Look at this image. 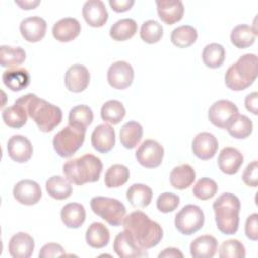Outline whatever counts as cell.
<instances>
[{"mask_svg":"<svg viewBox=\"0 0 258 258\" xmlns=\"http://www.w3.org/2000/svg\"><path fill=\"white\" fill-rule=\"evenodd\" d=\"M123 227L144 250L155 247L163 237L161 226L150 220L141 211H135L126 216L123 221Z\"/></svg>","mask_w":258,"mask_h":258,"instance_id":"6da1fadb","label":"cell"},{"mask_svg":"<svg viewBox=\"0 0 258 258\" xmlns=\"http://www.w3.org/2000/svg\"><path fill=\"white\" fill-rule=\"evenodd\" d=\"M231 136L237 139L247 138L253 131V123L246 115L238 114L226 128Z\"/></svg>","mask_w":258,"mask_h":258,"instance_id":"60d3db41","label":"cell"},{"mask_svg":"<svg viewBox=\"0 0 258 258\" xmlns=\"http://www.w3.org/2000/svg\"><path fill=\"white\" fill-rule=\"evenodd\" d=\"M163 35L162 25L154 20L149 19L142 23L140 28V37L146 43H156L158 42Z\"/></svg>","mask_w":258,"mask_h":258,"instance_id":"b9f144b4","label":"cell"},{"mask_svg":"<svg viewBox=\"0 0 258 258\" xmlns=\"http://www.w3.org/2000/svg\"><path fill=\"white\" fill-rule=\"evenodd\" d=\"M7 152L12 160L18 163H24L31 158L33 147L27 137L16 134L8 139Z\"/></svg>","mask_w":258,"mask_h":258,"instance_id":"9a60e30c","label":"cell"},{"mask_svg":"<svg viewBox=\"0 0 258 258\" xmlns=\"http://www.w3.org/2000/svg\"><path fill=\"white\" fill-rule=\"evenodd\" d=\"M218 139L210 132H201L197 134L191 143L194 154L202 160H209L213 158L218 150Z\"/></svg>","mask_w":258,"mask_h":258,"instance_id":"5bb4252c","label":"cell"},{"mask_svg":"<svg viewBox=\"0 0 258 258\" xmlns=\"http://www.w3.org/2000/svg\"><path fill=\"white\" fill-rule=\"evenodd\" d=\"M45 188L47 194L55 200H66L71 197L73 192L70 181L60 175L49 177L45 182Z\"/></svg>","mask_w":258,"mask_h":258,"instance_id":"4dcf8cb0","label":"cell"},{"mask_svg":"<svg viewBox=\"0 0 258 258\" xmlns=\"http://www.w3.org/2000/svg\"><path fill=\"white\" fill-rule=\"evenodd\" d=\"M179 205V197L172 192H163L156 200V207L161 213L174 211Z\"/></svg>","mask_w":258,"mask_h":258,"instance_id":"f6af8a7d","label":"cell"},{"mask_svg":"<svg viewBox=\"0 0 258 258\" xmlns=\"http://www.w3.org/2000/svg\"><path fill=\"white\" fill-rule=\"evenodd\" d=\"M27 112L25 106L17 99L14 104L2 111L3 122L10 128L18 129L26 124Z\"/></svg>","mask_w":258,"mask_h":258,"instance_id":"4316f807","label":"cell"},{"mask_svg":"<svg viewBox=\"0 0 258 258\" xmlns=\"http://www.w3.org/2000/svg\"><path fill=\"white\" fill-rule=\"evenodd\" d=\"M164 149L162 145L153 139L144 140L135 152L139 164L146 168H155L162 162Z\"/></svg>","mask_w":258,"mask_h":258,"instance_id":"9c48e42d","label":"cell"},{"mask_svg":"<svg viewBox=\"0 0 258 258\" xmlns=\"http://www.w3.org/2000/svg\"><path fill=\"white\" fill-rule=\"evenodd\" d=\"M109 4L114 11L125 12L133 6L134 0H109Z\"/></svg>","mask_w":258,"mask_h":258,"instance_id":"681fc988","label":"cell"},{"mask_svg":"<svg viewBox=\"0 0 258 258\" xmlns=\"http://www.w3.org/2000/svg\"><path fill=\"white\" fill-rule=\"evenodd\" d=\"M198 38L197 29L191 25H181L174 28L170 35L171 42L180 48L188 47L196 42Z\"/></svg>","mask_w":258,"mask_h":258,"instance_id":"8d00e7d4","label":"cell"},{"mask_svg":"<svg viewBox=\"0 0 258 258\" xmlns=\"http://www.w3.org/2000/svg\"><path fill=\"white\" fill-rule=\"evenodd\" d=\"M143 135L142 126L136 121L125 123L120 130L121 144L128 149H133L141 140Z\"/></svg>","mask_w":258,"mask_h":258,"instance_id":"1f68e13d","label":"cell"},{"mask_svg":"<svg viewBox=\"0 0 258 258\" xmlns=\"http://www.w3.org/2000/svg\"><path fill=\"white\" fill-rule=\"evenodd\" d=\"M242 178L246 185L252 186V187L257 186V180H258L257 160H254L247 165V167L245 168V170L243 172Z\"/></svg>","mask_w":258,"mask_h":258,"instance_id":"bcb514c9","label":"cell"},{"mask_svg":"<svg viewBox=\"0 0 258 258\" xmlns=\"http://www.w3.org/2000/svg\"><path fill=\"white\" fill-rule=\"evenodd\" d=\"M126 110L123 104L117 100L107 101L101 108V118L106 123L119 124L125 117Z\"/></svg>","mask_w":258,"mask_h":258,"instance_id":"74e56055","label":"cell"},{"mask_svg":"<svg viewBox=\"0 0 258 258\" xmlns=\"http://www.w3.org/2000/svg\"><path fill=\"white\" fill-rule=\"evenodd\" d=\"M240 208V200L231 192H224L213 203L215 220L220 232L233 235L238 231Z\"/></svg>","mask_w":258,"mask_h":258,"instance_id":"277c9868","label":"cell"},{"mask_svg":"<svg viewBox=\"0 0 258 258\" xmlns=\"http://www.w3.org/2000/svg\"><path fill=\"white\" fill-rule=\"evenodd\" d=\"M26 57V53L20 46H0V64L3 68H17Z\"/></svg>","mask_w":258,"mask_h":258,"instance_id":"e575fe53","label":"cell"},{"mask_svg":"<svg viewBox=\"0 0 258 258\" xmlns=\"http://www.w3.org/2000/svg\"><path fill=\"white\" fill-rule=\"evenodd\" d=\"M238 114V107L233 102L229 100H219L210 107L208 118L214 126L226 129Z\"/></svg>","mask_w":258,"mask_h":258,"instance_id":"30bf717a","label":"cell"},{"mask_svg":"<svg viewBox=\"0 0 258 258\" xmlns=\"http://www.w3.org/2000/svg\"><path fill=\"white\" fill-rule=\"evenodd\" d=\"M94 114L87 105H78L73 107L69 113V125L78 129L86 130L93 122Z\"/></svg>","mask_w":258,"mask_h":258,"instance_id":"d6a6232c","label":"cell"},{"mask_svg":"<svg viewBox=\"0 0 258 258\" xmlns=\"http://www.w3.org/2000/svg\"><path fill=\"white\" fill-rule=\"evenodd\" d=\"M129 176L130 172L127 166L123 164H113L105 173V185L109 188L119 187L128 181Z\"/></svg>","mask_w":258,"mask_h":258,"instance_id":"ab89813d","label":"cell"},{"mask_svg":"<svg viewBox=\"0 0 258 258\" xmlns=\"http://www.w3.org/2000/svg\"><path fill=\"white\" fill-rule=\"evenodd\" d=\"M90 83V73L88 69L80 63L73 64L64 75V85L73 93L83 92Z\"/></svg>","mask_w":258,"mask_h":258,"instance_id":"2e32d148","label":"cell"},{"mask_svg":"<svg viewBox=\"0 0 258 258\" xmlns=\"http://www.w3.org/2000/svg\"><path fill=\"white\" fill-rule=\"evenodd\" d=\"M218 250V242L211 235H203L196 238L189 246L190 255L194 258H212Z\"/></svg>","mask_w":258,"mask_h":258,"instance_id":"cb8c5ba5","label":"cell"},{"mask_svg":"<svg viewBox=\"0 0 258 258\" xmlns=\"http://www.w3.org/2000/svg\"><path fill=\"white\" fill-rule=\"evenodd\" d=\"M218 191L217 182L209 177L200 178L192 187V194L196 198L202 201L212 199Z\"/></svg>","mask_w":258,"mask_h":258,"instance_id":"7bdbcfd3","label":"cell"},{"mask_svg":"<svg viewBox=\"0 0 258 258\" xmlns=\"http://www.w3.org/2000/svg\"><path fill=\"white\" fill-rule=\"evenodd\" d=\"M92 211L114 227L123 225L126 208L122 202L108 197H94L91 202Z\"/></svg>","mask_w":258,"mask_h":258,"instance_id":"8992f818","label":"cell"},{"mask_svg":"<svg viewBox=\"0 0 258 258\" xmlns=\"http://www.w3.org/2000/svg\"><path fill=\"white\" fill-rule=\"evenodd\" d=\"M257 99H258V95L256 92H253L249 95L246 96L245 98V107L246 109L253 113L254 115L258 114V110H257Z\"/></svg>","mask_w":258,"mask_h":258,"instance_id":"f907efd6","label":"cell"},{"mask_svg":"<svg viewBox=\"0 0 258 258\" xmlns=\"http://www.w3.org/2000/svg\"><path fill=\"white\" fill-rule=\"evenodd\" d=\"M196 171L189 164H181L174 167L169 175L170 184L176 189H185L194 183Z\"/></svg>","mask_w":258,"mask_h":258,"instance_id":"f1b7e54d","label":"cell"},{"mask_svg":"<svg viewBox=\"0 0 258 258\" xmlns=\"http://www.w3.org/2000/svg\"><path fill=\"white\" fill-rule=\"evenodd\" d=\"M115 130L109 124H100L92 132L91 142L95 150L101 153L109 152L115 145Z\"/></svg>","mask_w":258,"mask_h":258,"instance_id":"e0dca14e","label":"cell"},{"mask_svg":"<svg viewBox=\"0 0 258 258\" xmlns=\"http://www.w3.org/2000/svg\"><path fill=\"white\" fill-rule=\"evenodd\" d=\"M219 256L221 258H244L246 250L239 240L230 239L222 243L219 249Z\"/></svg>","mask_w":258,"mask_h":258,"instance_id":"ee69618b","label":"cell"},{"mask_svg":"<svg viewBox=\"0 0 258 258\" xmlns=\"http://www.w3.org/2000/svg\"><path fill=\"white\" fill-rule=\"evenodd\" d=\"M226 56V50L224 46L220 43H210L207 44L202 53V58L204 63L210 69H217L220 68Z\"/></svg>","mask_w":258,"mask_h":258,"instance_id":"d590c367","label":"cell"},{"mask_svg":"<svg viewBox=\"0 0 258 258\" xmlns=\"http://www.w3.org/2000/svg\"><path fill=\"white\" fill-rule=\"evenodd\" d=\"M66 255L64 249L61 245L56 243H48L42 246L38 253L39 258H50V257H58Z\"/></svg>","mask_w":258,"mask_h":258,"instance_id":"7dc6e473","label":"cell"},{"mask_svg":"<svg viewBox=\"0 0 258 258\" xmlns=\"http://www.w3.org/2000/svg\"><path fill=\"white\" fill-rule=\"evenodd\" d=\"M81 32V24L78 19L64 17L56 21L52 26L53 37L60 42H69L75 39Z\"/></svg>","mask_w":258,"mask_h":258,"instance_id":"44dd1931","label":"cell"},{"mask_svg":"<svg viewBox=\"0 0 258 258\" xmlns=\"http://www.w3.org/2000/svg\"><path fill=\"white\" fill-rule=\"evenodd\" d=\"M22 37L28 42L41 40L46 32V21L40 16H30L21 20L19 25Z\"/></svg>","mask_w":258,"mask_h":258,"instance_id":"d6986e66","label":"cell"},{"mask_svg":"<svg viewBox=\"0 0 258 258\" xmlns=\"http://www.w3.org/2000/svg\"><path fill=\"white\" fill-rule=\"evenodd\" d=\"M2 81L11 91L19 92L29 85L30 76L23 68H12L3 72Z\"/></svg>","mask_w":258,"mask_h":258,"instance_id":"d4e9b609","label":"cell"},{"mask_svg":"<svg viewBox=\"0 0 258 258\" xmlns=\"http://www.w3.org/2000/svg\"><path fill=\"white\" fill-rule=\"evenodd\" d=\"M205 223V215L202 209L196 205L184 206L176 215L174 225L182 235H192L201 230Z\"/></svg>","mask_w":258,"mask_h":258,"instance_id":"ba28073f","label":"cell"},{"mask_svg":"<svg viewBox=\"0 0 258 258\" xmlns=\"http://www.w3.org/2000/svg\"><path fill=\"white\" fill-rule=\"evenodd\" d=\"M33 250L34 240L25 232L14 234L8 243V251L13 258H29Z\"/></svg>","mask_w":258,"mask_h":258,"instance_id":"ffe728a7","label":"cell"},{"mask_svg":"<svg viewBox=\"0 0 258 258\" xmlns=\"http://www.w3.org/2000/svg\"><path fill=\"white\" fill-rule=\"evenodd\" d=\"M253 28L247 24H239L235 26L231 32V41L238 48H246L251 46L256 39Z\"/></svg>","mask_w":258,"mask_h":258,"instance_id":"f35d334b","label":"cell"},{"mask_svg":"<svg viewBox=\"0 0 258 258\" xmlns=\"http://www.w3.org/2000/svg\"><path fill=\"white\" fill-rule=\"evenodd\" d=\"M137 32V23L132 18L116 21L110 28V36L116 41H125Z\"/></svg>","mask_w":258,"mask_h":258,"instance_id":"836d02e7","label":"cell"},{"mask_svg":"<svg viewBox=\"0 0 258 258\" xmlns=\"http://www.w3.org/2000/svg\"><path fill=\"white\" fill-rule=\"evenodd\" d=\"M245 233L250 240H258V215L256 213L250 215L247 218L245 225Z\"/></svg>","mask_w":258,"mask_h":258,"instance_id":"c3c4849f","label":"cell"},{"mask_svg":"<svg viewBox=\"0 0 258 258\" xmlns=\"http://www.w3.org/2000/svg\"><path fill=\"white\" fill-rule=\"evenodd\" d=\"M159 18L166 24L171 25L179 21L184 13V6L180 0L156 1Z\"/></svg>","mask_w":258,"mask_h":258,"instance_id":"7402d4cb","label":"cell"},{"mask_svg":"<svg viewBox=\"0 0 258 258\" xmlns=\"http://www.w3.org/2000/svg\"><path fill=\"white\" fill-rule=\"evenodd\" d=\"M18 100L25 106L28 116L35 122L40 131L49 132L61 122L62 112L60 108L36 95L26 94Z\"/></svg>","mask_w":258,"mask_h":258,"instance_id":"7a4b0ae2","label":"cell"},{"mask_svg":"<svg viewBox=\"0 0 258 258\" xmlns=\"http://www.w3.org/2000/svg\"><path fill=\"white\" fill-rule=\"evenodd\" d=\"M102 169L103 163L101 159L90 153L78 158L70 159L62 166L66 178L71 183L77 185L98 181Z\"/></svg>","mask_w":258,"mask_h":258,"instance_id":"3957f363","label":"cell"},{"mask_svg":"<svg viewBox=\"0 0 258 258\" xmlns=\"http://www.w3.org/2000/svg\"><path fill=\"white\" fill-rule=\"evenodd\" d=\"M110 241V232L108 228L100 223H92L86 232V242L87 244L95 249H101L108 245Z\"/></svg>","mask_w":258,"mask_h":258,"instance_id":"83f0119b","label":"cell"},{"mask_svg":"<svg viewBox=\"0 0 258 258\" xmlns=\"http://www.w3.org/2000/svg\"><path fill=\"white\" fill-rule=\"evenodd\" d=\"M14 199L25 206H32L39 202L42 192L40 185L31 179H22L13 187Z\"/></svg>","mask_w":258,"mask_h":258,"instance_id":"4fadbf2b","label":"cell"},{"mask_svg":"<svg viewBox=\"0 0 258 258\" xmlns=\"http://www.w3.org/2000/svg\"><path fill=\"white\" fill-rule=\"evenodd\" d=\"M86 130L67 126L58 131L52 140L55 152L61 157H70L76 153L84 143Z\"/></svg>","mask_w":258,"mask_h":258,"instance_id":"52a82bcc","label":"cell"},{"mask_svg":"<svg viewBox=\"0 0 258 258\" xmlns=\"http://www.w3.org/2000/svg\"><path fill=\"white\" fill-rule=\"evenodd\" d=\"M60 218L64 226L71 229H77L81 227L86 220L85 208L79 203H69L62 207Z\"/></svg>","mask_w":258,"mask_h":258,"instance_id":"484cf974","label":"cell"},{"mask_svg":"<svg viewBox=\"0 0 258 258\" xmlns=\"http://www.w3.org/2000/svg\"><path fill=\"white\" fill-rule=\"evenodd\" d=\"M243 154L234 147H225L218 156V165L222 172L232 175L238 172L243 164Z\"/></svg>","mask_w":258,"mask_h":258,"instance_id":"603a6c76","label":"cell"},{"mask_svg":"<svg viewBox=\"0 0 258 258\" xmlns=\"http://www.w3.org/2000/svg\"><path fill=\"white\" fill-rule=\"evenodd\" d=\"M152 189L143 183L132 184L126 192V198L128 202L134 208H145L152 200Z\"/></svg>","mask_w":258,"mask_h":258,"instance_id":"f546056e","label":"cell"},{"mask_svg":"<svg viewBox=\"0 0 258 258\" xmlns=\"http://www.w3.org/2000/svg\"><path fill=\"white\" fill-rule=\"evenodd\" d=\"M182 258L183 257V254L177 249V248H166L164 249L162 252H160L158 254V258Z\"/></svg>","mask_w":258,"mask_h":258,"instance_id":"816d5d0a","label":"cell"},{"mask_svg":"<svg viewBox=\"0 0 258 258\" xmlns=\"http://www.w3.org/2000/svg\"><path fill=\"white\" fill-rule=\"evenodd\" d=\"M40 3V1H15V4L19 5L22 9H33L35 8L38 4Z\"/></svg>","mask_w":258,"mask_h":258,"instance_id":"f5cc1de1","label":"cell"},{"mask_svg":"<svg viewBox=\"0 0 258 258\" xmlns=\"http://www.w3.org/2000/svg\"><path fill=\"white\" fill-rule=\"evenodd\" d=\"M134 79V71L130 63L118 60L110 66L107 72V80L111 87L117 90L128 88Z\"/></svg>","mask_w":258,"mask_h":258,"instance_id":"8fae6325","label":"cell"},{"mask_svg":"<svg viewBox=\"0 0 258 258\" xmlns=\"http://www.w3.org/2000/svg\"><path fill=\"white\" fill-rule=\"evenodd\" d=\"M82 14L85 21L92 27H101L108 20V11L103 1L88 0L83 5Z\"/></svg>","mask_w":258,"mask_h":258,"instance_id":"ac0fdd59","label":"cell"},{"mask_svg":"<svg viewBox=\"0 0 258 258\" xmlns=\"http://www.w3.org/2000/svg\"><path fill=\"white\" fill-rule=\"evenodd\" d=\"M113 249L121 258H140L147 256L146 250L142 249L133 237L125 230L117 234L115 237Z\"/></svg>","mask_w":258,"mask_h":258,"instance_id":"7c38bea8","label":"cell"},{"mask_svg":"<svg viewBox=\"0 0 258 258\" xmlns=\"http://www.w3.org/2000/svg\"><path fill=\"white\" fill-rule=\"evenodd\" d=\"M257 78V55L246 53L226 72L225 84L233 91H243L250 87Z\"/></svg>","mask_w":258,"mask_h":258,"instance_id":"5b68a950","label":"cell"}]
</instances>
